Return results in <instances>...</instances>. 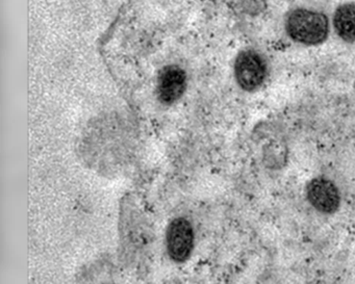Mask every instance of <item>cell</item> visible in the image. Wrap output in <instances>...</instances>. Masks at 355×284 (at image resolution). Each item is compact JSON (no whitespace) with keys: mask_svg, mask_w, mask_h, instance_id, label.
I'll return each mask as SVG.
<instances>
[{"mask_svg":"<svg viewBox=\"0 0 355 284\" xmlns=\"http://www.w3.org/2000/svg\"><path fill=\"white\" fill-rule=\"evenodd\" d=\"M306 197L311 206L319 213L330 215L340 207V196L338 186L326 179L318 177L307 184Z\"/></svg>","mask_w":355,"mask_h":284,"instance_id":"cell-4","label":"cell"},{"mask_svg":"<svg viewBox=\"0 0 355 284\" xmlns=\"http://www.w3.org/2000/svg\"><path fill=\"white\" fill-rule=\"evenodd\" d=\"M187 88V74L178 66H168L162 70L157 80V97L164 105H173L182 98Z\"/></svg>","mask_w":355,"mask_h":284,"instance_id":"cell-5","label":"cell"},{"mask_svg":"<svg viewBox=\"0 0 355 284\" xmlns=\"http://www.w3.org/2000/svg\"><path fill=\"white\" fill-rule=\"evenodd\" d=\"M286 32L294 42L315 46L325 42L328 38L329 21L327 16L321 12L296 9L286 17Z\"/></svg>","mask_w":355,"mask_h":284,"instance_id":"cell-1","label":"cell"},{"mask_svg":"<svg viewBox=\"0 0 355 284\" xmlns=\"http://www.w3.org/2000/svg\"><path fill=\"white\" fill-rule=\"evenodd\" d=\"M166 247L170 258L175 263H184L190 257L194 247V230L190 222L180 218L170 223Z\"/></svg>","mask_w":355,"mask_h":284,"instance_id":"cell-3","label":"cell"},{"mask_svg":"<svg viewBox=\"0 0 355 284\" xmlns=\"http://www.w3.org/2000/svg\"><path fill=\"white\" fill-rule=\"evenodd\" d=\"M334 28L340 40L355 43V5L344 3L336 8L334 15Z\"/></svg>","mask_w":355,"mask_h":284,"instance_id":"cell-6","label":"cell"},{"mask_svg":"<svg viewBox=\"0 0 355 284\" xmlns=\"http://www.w3.org/2000/svg\"><path fill=\"white\" fill-rule=\"evenodd\" d=\"M267 76V62L261 53L252 49L239 53L234 62V78L242 90L246 92L259 90Z\"/></svg>","mask_w":355,"mask_h":284,"instance_id":"cell-2","label":"cell"}]
</instances>
